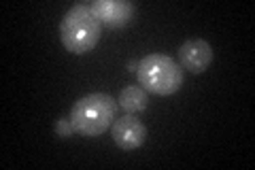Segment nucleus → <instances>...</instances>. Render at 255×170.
Listing matches in <instances>:
<instances>
[{
    "instance_id": "1",
    "label": "nucleus",
    "mask_w": 255,
    "mask_h": 170,
    "mask_svg": "<svg viewBox=\"0 0 255 170\" xmlns=\"http://www.w3.org/2000/svg\"><path fill=\"white\" fill-rule=\"evenodd\" d=\"M117 111L119 104L113 96L96 92V94H87L83 98H79L73 109H70V121L77 134L81 136H100L105 134L113 121L117 119Z\"/></svg>"
},
{
    "instance_id": "2",
    "label": "nucleus",
    "mask_w": 255,
    "mask_h": 170,
    "mask_svg": "<svg viewBox=\"0 0 255 170\" xmlns=\"http://www.w3.org/2000/svg\"><path fill=\"white\" fill-rule=\"evenodd\" d=\"M102 26L94 17L90 4H75L70 11L62 17L60 23V38L66 51L81 55L92 51L100 40Z\"/></svg>"
},
{
    "instance_id": "3",
    "label": "nucleus",
    "mask_w": 255,
    "mask_h": 170,
    "mask_svg": "<svg viewBox=\"0 0 255 170\" xmlns=\"http://www.w3.org/2000/svg\"><path fill=\"white\" fill-rule=\"evenodd\" d=\"M136 79H138V85L145 92L157 94V96H170L181 90L183 68L168 55L151 53L138 62Z\"/></svg>"
},
{
    "instance_id": "4",
    "label": "nucleus",
    "mask_w": 255,
    "mask_h": 170,
    "mask_svg": "<svg viewBox=\"0 0 255 170\" xmlns=\"http://www.w3.org/2000/svg\"><path fill=\"white\" fill-rule=\"evenodd\" d=\"M94 17L100 21V26L107 28H124L134 19L136 6L128 0H94L90 4Z\"/></svg>"
},
{
    "instance_id": "5",
    "label": "nucleus",
    "mask_w": 255,
    "mask_h": 170,
    "mask_svg": "<svg viewBox=\"0 0 255 170\" xmlns=\"http://www.w3.org/2000/svg\"><path fill=\"white\" fill-rule=\"evenodd\" d=\"M111 134H113V141L117 143V147H122L124 151H134L145 145L147 141V128L145 124L138 119L126 113L124 117H119L113 121L111 126Z\"/></svg>"
},
{
    "instance_id": "6",
    "label": "nucleus",
    "mask_w": 255,
    "mask_h": 170,
    "mask_svg": "<svg viewBox=\"0 0 255 170\" xmlns=\"http://www.w3.org/2000/svg\"><path fill=\"white\" fill-rule=\"evenodd\" d=\"M213 64V47L202 38H189L179 47V66L200 75Z\"/></svg>"
},
{
    "instance_id": "7",
    "label": "nucleus",
    "mask_w": 255,
    "mask_h": 170,
    "mask_svg": "<svg viewBox=\"0 0 255 170\" xmlns=\"http://www.w3.org/2000/svg\"><path fill=\"white\" fill-rule=\"evenodd\" d=\"M117 104H119V109H124L126 113L136 115V113H142L149 107V98H147V92L142 90L140 85H128L119 92Z\"/></svg>"
},
{
    "instance_id": "8",
    "label": "nucleus",
    "mask_w": 255,
    "mask_h": 170,
    "mask_svg": "<svg viewBox=\"0 0 255 170\" xmlns=\"http://www.w3.org/2000/svg\"><path fill=\"white\" fill-rule=\"evenodd\" d=\"M55 134L60 136V139H68V136H73L75 134V128H73V121H70V117L68 119H58L55 121Z\"/></svg>"
},
{
    "instance_id": "9",
    "label": "nucleus",
    "mask_w": 255,
    "mask_h": 170,
    "mask_svg": "<svg viewBox=\"0 0 255 170\" xmlns=\"http://www.w3.org/2000/svg\"><path fill=\"white\" fill-rule=\"evenodd\" d=\"M138 68V62H130L128 64V70H136Z\"/></svg>"
}]
</instances>
